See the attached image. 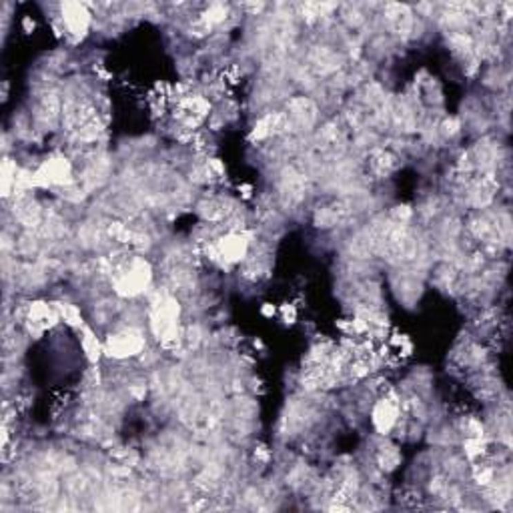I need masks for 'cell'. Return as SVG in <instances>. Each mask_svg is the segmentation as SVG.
Masks as SVG:
<instances>
[{
    "label": "cell",
    "instance_id": "cell-1",
    "mask_svg": "<svg viewBox=\"0 0 513 513\" xmlns=\"http://www.w3.org/2000/svg\"><path fill=\"white\" fill-rule=\"evenodd\" d=\"M151 281V267L143 259H135L117 281V293L124 297L139 295Z\"/></svg>",
    "mask_w": 513,
    "mask_h": 513
},
{
    "label": "cell",
    "instance_id": "cell-2",
    "mask_svg": "<svg viewBox=\"0 0 513 513\" xmlns=\"http://www.w3.org/2000/svg\"><path fill=\"white\" fill-rule=\"evenodd\" d=\"M143 335L139 331H135V329H128V331L119 333V335H110L106 345H104V349H106L108 355L123 359V357H128V355H137L139 351L143 349Z\"/></svg>",
    "mask_w": 513,
    "mask_h": 513
},
{
    "label": "cell",
    "instance_id": "cell-3",
    "mask_svg": "<svg viewBox=\"0 0 513 513\" xmlns=\"http://www.w3.org/2000/svg\"><path fill=\"white\" fill-rule=\"evenodd\" d=\"M62 17H64V22L68 26V30L72 35H84L86 28H88V22H90V14L88 10L79 4V2H68L62 6Z\"/></svg>",
    "mask_w": 513,
    "mask_h": 513
},
{
    "label": "cell",
    "instance_id": "cell-4",
    "mask_svg": "<svg viewBox=\"0 0 513 513\" xmlns=\"http://www.w3.org/2000/svg\"><path fill=\"white\" fill-rule=\"evenodd\" d=\"M397 419V407L391 403L389 399H383L375 411H373V423L381 433H387L395 425Z\"/></svg>",
    "mask_w": 513,
    "mask_h": 513
},
{
    "label": "cell",
    "instance_id": "cell-5",
    "mask_svg": "<svg viewBox=\"0 0 513 513\" xmlns=\"http://www.w3.org/2000/svg\"><path fill=\"white\" fill-rule=\"evenodd\" d=\"M219 251L221 257H225L226 261H239L243 259L246 253V241L241 235H229L221 243H219Z\"/></svg>",
    "mask_w": 513,
    "mask_h": 513
},
{
    "label": "cell",
    "instance_id": "cell-6",
    "mask_svg": "<svg viewBox=\"0 0 513 513\" xmlns=\"http://www.w3.org/2000/svg\"><path fill=\"white\" fill-rule=\"evenodd\" d=\"M82 345H84V351H86V357L90 361H97L101 357V345L97 341V337L90 333V331H84V337H82Z\"/></svg>",
    "mask_w": 513,
    "mask_h": 513
},
{
    "label": "cell",
    "instance_id": "cell-7",
    "mask_svg": "<svg viewBox=\"0 0 513 513\" xmlns=\"http://www.w3.org/2000/svg\"><path fill=\"white\" fill-rule=\"evenodd\" d=\"M379 461H381V467L385 470H393L397 463H399V453L395 447H385L381 455H379Z\"/></svg>",
    "mask_w": 513,
    "mask_h": 513
},
{
    "label": "cell",
    "instance_id": "cell-8",
    "mask_svg": "<svg viewBox=\"0 0 513 513\" xmlns=\"http://www.w3.org/2000/svg\"><path fill=\"white\" fill-rule=\"evenodd\" d=\"M61 313L64 321H68L70 325H81V313L70 305H61Z\"/></svg>",
    "mask_w": 513,
    "mask_h": 513
}]
</instances>
